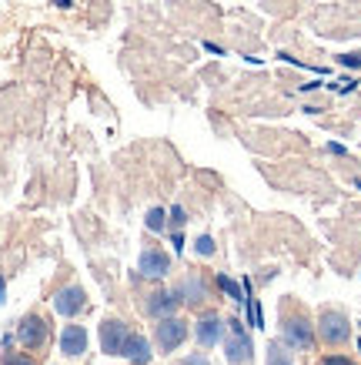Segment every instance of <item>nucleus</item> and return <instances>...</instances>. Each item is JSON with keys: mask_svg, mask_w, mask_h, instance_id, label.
<instances>
[{"mask_svg": "<svg viewBox=\"0 0 361 365\" xmlns=\"http://www.w3.org/2000/svg\"><path fill=\"white\" fill-rule=\"evenodd\" d=\"M231 325V335H228V359L234 365H248L251 362V352H254V345H251V339H248V332H244V325H241L238 319H231L228 322Z\"/></svg>", "mask_w": 361, "mask_h": 365, "instance_id": "f257e3e1", "label": "nucleus"}, {"mask_svg": "<svg viewBox=\"0 0 361 365\" xmlns=\"http://www.w3.org/2000/svg\"><path fill=\"white\" fill-rule=\"evenodd\" d=\"M281 329H285V342L291 345V349H301V352H308V349L315 345L311 322L301 319V315H288V319L281 322Z\"/></svg>", "mask_w": 361, "mask_h": 365, "instance_id": "f03ea898", "label": "nucleus"}, {"mask_svg": "<svg viewBox=\"0 0 361 365\" xmlns=\"http://www.w3.org/2000/svg\"><path fill=\"white\" fill-rule=\"evenodd\" d=\"M184 339H187V325H184V322L174 319V315L161 319V325H157V345H161L164 352H174Z\"/></svg>", "mask_w": 361, "mask_h": 365, "instance_id": "7ed1b4c3", "label": "nucleus"}, {"mask_svg": "<svg viewBox=\"0 0 361 365\" xmlns=\"http://www.w3.org/2000/svg\"><path fill=\"white\" fill-rule=\"evenodd\" d=\"M17 342L27 345V349H41L47 342V322L41 315H27V319L17 325Z\"/></svg>", "mask_w": 361, "mask_h": 365, "instance_id": "20e7f679", "label": "nucleus"}, {"mask_svg": "<svg viewBox=\"0 0 361 365\" xmlns=\"http://www.w3.org/2000/svg\"><path fill=\"white\" fill-rule=\"evenodd\" d=\"M127 325L117 319H108L104 325H100V349L108 355H120V349H124V339H127Z\"/></svg>", "mask_w": 361, "mask_h": 365, "instance_id": "39448f33", "label": "nucleus"}, {"mask_svg": "<svg viewBox=\"0 0 361 365\" xmlns=\"http://www.w3.org/2000/svg\"><path fill=\"white\" fill-rule=\"evenodd\" d=\"M321 339L328 345L348 342V319H345L341 312H325V315H321Z\"/></svg>", "mask_w": 361, "mask_h": 365, "instance_id": "423d86ee", "label": "nucleus"}, {"mask_svg": "<svg viewBox=\"0 0 361 365\" xmlns=\"http://www.w3.org/2000/svg\"><path fill=\"white\" fill-rule=\"evenodd\" d=\"M88 305V295H84V288H77V285H67L57 292V299H54V309L64 315V319H70V315H77V312Z\"/></svg>", "mask_w": 361, "mask_h": 365, "instance_id": "0eeeda50", "label": "nucleus"}, {"mask_svg": "<svg viewBox=\"0 0 361 365\" xmlns=\"http://www.w3.org/2000/svg\"><path fill=\"white\" fill-rule=\"evenodd\" d=\"M61 352L64 355L88 352V329H84V325H67L64 332H61Z\"/></svg>", "mask_w": 361, "mask_h": 365, "instance_id": "6e6552de", "label": "nucleus"}, {"mask_svg": "<svg viewBox=\"0 0 361 365\" xmlns=\"http://www.w3.org/2000/svg\"><path fill=\"white\" fill-rule=\"evenodd\" d=\"M171 272V258L164 252H157V248H147L141 255V275L147 278H164Z\"/></svg>", "mask_w": 361, "mask_h": 365, "instance_id": "1a4fd4ad", "label": "nucleus"}, {"mask_svg": "<svg viewBox=\"0 0 361 365\" xmlns=\"http://www.w3.org/2000/svg\"><path fill=\"white\" fill-rule=\"evenodd\" d=\"M120 355H124V359H131L134 365H147L151 362V345H147V339H144V335H127V339H124V349H120Z\"/></svg>", "mask_w": 361, "mask_h": 365, "instance_id": "9d476101", "label": "nucleus"}, {"mask_svg": "<svg viewBox=\"0 0 361 365\" xmlns=\"http://www.w3.org/2000/svg\"><path fill=\"white\" fill-rule=\"evenodd\" d=\"M221 329H224V325H221V319L214 315V312L201 315V319H197V342L204 345V349H208V345H218Z\"/></svg>", "mask_w": 361, "mask_h": 365, "instance_id": "9b49d317", "label": "nucleus"}, {"mask_svg": "<svg viewBox=\"0 0 361 365\" xmlns=\"http://www.w3.org/2000/svg\"><path fill=\"white\" fill-rule=\"evenodd\" d=\"M177 302H181V295H177V292H161V295H154V299L147 302V312H151V315L167 319L171 312H177Z\"/></svg>", "mask_w": 361, "mask_h": 365, "instance_id": "f8f14e48", "label": "nucleus"}, {"mask_svg": "<svg viewBox=\"0 0 361 365\" xmlns=\"http://www.w3.org/2000/svg\"><path fill=\"white\" fill-rule=\"evenodd\" d=\"M244 305H248V319H251V325L254 329H261L264 325V315H261V305L254 302V295H251V282H244Z\"/></svg>", "mask_w": 361, "mask_h": 365, "instance_id": "ddd939ff", "label": "nucleus"}, {"mask_svg": "<svg viewBox=\"0 0 361 365\" xmlns=\"http://www.w3.org/2000/svg\"><path fill=\"white\" fill-rule=\"evenodd\" d=\"M218 285L224 288V292H228V295H231V299H234V302H244V288H241V285H234V282H231L228 275H218Z\"/></svg>", "mask_w": 361, "mask_h": 365, "instance_id": "4468645a", "label": "nucleus"}, {"mask_svg": "<svg viewBox=\"0 0 361 365\" xmlns=\"http://www.w3.org/2000/svg\"><path fill=\"white\" fill-rule=\"evenodd\" d=\"M147 228H151V232H161V228H164V211L151 208V215H147Z\"/></svg>", "mask_w": 361, "mask_h": 365, "instance_id": "2eb2a0df", "label": "nucleus"}, {"mask_svg": "<svg viewBox=\"0 0 361 365\" xmlns=\"http://www.w3.org/2000/svg\"><path fill=\"white\" fill-rule=\"evenodd\" d=\"M268 365H291V359H288L278 345H271V349H268Z\"/></svg>", "mask_w": 361, "mask_h": 365, "instance_id": "dca6fc26", "label": "nucleus"}, {"mask_svg": "<svg viewBox=\"0 0 361 365\" xmlns=\"http://www.w3.org/2000/svg\"><path fill=\"white\" fill-rule=\"evenodd\" d=\"M194 248H197V255H201V258H208V255H214V242H211L208 235H201Z\"/></svg>", "mask_w": 361, "mask_h": 365, "instance_id": "f3484780", "label": "nucleus"}, {"mask_svg": "<svg viewBox=\"0 0 361 365\" xmlns=\"http://www.w3.org/2000/svg\"><path fill=\"white\" fill-rule=\"evenodd\" d=\"M4 365H33L27 355H17V352H4V359H0Z\"/></svg>", "mask_w": 361, "mask_h": 365, "instance_id": "a211bd4d", "label": "nucleus"}, {"mask_svg": "<svg viewBox=\"0 0 361 365\" xmlns=\"http://www.w3.org/2000/svg\"><path fill=\"white\" fill-rule=\"evenodd\" d=\"M338 61L348 67H361V54H345V57H338Z\"/></svg>", "mask_w": 361, "mask_h": 365, "instance_id": "6ab92c4d", "label": "nucleus"}, {"mask_svg": "<svg viewBox=\"0 0 361 365\" xmlns=\"http://www.w3.org/2000/svg\"><path fill=\"white\" fill-rule=\"evenodd\" d=\"M171 218H174V225L181 228V225L187 222V218H184V208H177V205H174V208H171Z\"/></svg>", "mask_w": 361, "mask_h": 365, "instance_id": "aec40b11", "label": "nucleus"}, {"mask_svg": "<svg viewBox=\"0 0 361 365\" xmlns=\"http://www.w3.org/2000/svg\"><path fill=\"white\" fill-rule=\"evenodd\" d=\"M321 365H355V362H348V359H341V355H331V359H325Z\"/></svg>", "mask_w": 361, "mask_h": 365, "instance_id": "412c9836", "label": "nucleus"}, {"mask_svg": "<svg viewBox=\"0 0 361 365\" xmlns=\"http://www.w3.org/2000/svg\"><path fill=\"white\" fill-rule=\"evenodd\" d=\"M181 365H208V359H204V355H191V359H184Z\"/></svg>", "mask_w": 361, "mask_h": 365, "instance_id": "4be33fe9", "label": "nucleus"}, {"mask_svg": "<svg viewBox=\"0 0 361 365\" xmlns=\"http://www.w3.org/2000/svg\"><path fill=\"white\" fill-rule=\"evenodd\" d=\"M171 245H174L177 252H181V248H184V238H181V232H177V235H174V238H171Z\"/></svg>", "mask_w": 361, "mask_h": 365, "instance_id": "5701e85b", "label": "nucleus"}, {"mask_svg": "<svg viewBox=\"0 0 361 365\" xmlns=\"http://www.w3.org/2000/svg\"><path fill=\"white\" fill-rule=\"evenodd\" d=\"M0 302H4V278H0Z\"/></svg>", "mask_w": 361, "mask_h": 365, "instance_id": "b1692460", "label": "nucleus"}, {"mask_svg": "<svg viewBox=\"0 0 361 365\" xmlns=\"http://www.w3.org/2000/svg\"><path fill=\"white\" fill-rule=\"evenodd\" d=\"M358 349H361V342H358Z\"/></svg>", "mask_w": 361, "mask_h": 365, "instance_id": "393cba45", "label": "nucleus"}]
</instances>
